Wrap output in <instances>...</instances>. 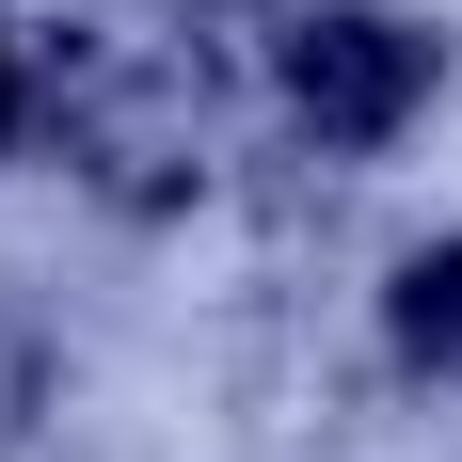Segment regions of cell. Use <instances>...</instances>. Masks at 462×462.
Masks as SVG:
<instances>
[{
    "mask_svg": "<svg viewBox=\"0 0 462 462\" xmlns=\"http://www.w3.org/2000/svg\"><path fill=\"white\" fill-rule=\"evenodd\" d=\"M208 128H224V96H208V48H160V32H96L64 64V160H80L112 208H176L208 176Z\"/></svg>",
    "mask_w": 462,
    "mask_h": 462,
    "instance_id": "1",
    "label": "cell"
},
{
    "mask_svg": "<svg viewBox=\"0 0 462 462\" xmlns=\"http://www.w3.org/2000/svg\"><path fill=\"white\" fill-rule=\"evenodd\" d=\"M287 112L335 143V160H367V143L415 128V96H430V32H399V16H367V0H335V16H287Z\"/></svg>",
    "mask_w": 462,
    "mask_h": 462,
    "instance_id": "2",
    "label": "cell"
},
{
    "mask_svg": "<svg viewBox=\"0 0 462 462\" xmlns=\"http://www.w3.org/2000/svg\"><path fill=\"white\" fill-rule=\"evenodd\" d=\"M383 319H399V351H415V367H462V239L399 255V287H383Z\"/></svg>",
    "mask_w": 462,
    "mask_h": 462,
    "instance_id": "3",
    "label": "cell"
},
{
    "mask_svg": "<svg viewBox=\"0 0 462 462\" xmlns=\"http://www.w3.org/2000/svg\"><path fill=\"white\" fill-rule=\"evenodd\" d=\"M0 143H16V48H0Z\"/></svg>",
    "mask_w": 462,
    "mask_h": 462,
    "instance_id": "4",
    "label": "cell"
}]
</instances>
